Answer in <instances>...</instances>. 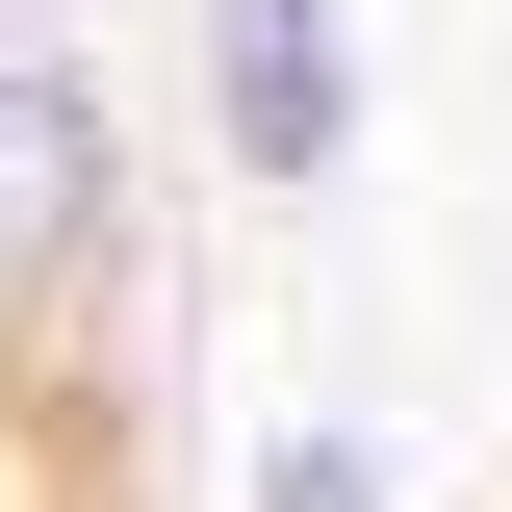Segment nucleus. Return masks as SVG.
I'll use <instances>...</instances> for the list:
<instances>
[{
	"label": "nucleus",
	"mask_w": 512,
	"mask_h": 512,
	"mask_svg": "<svg viewBox=\"0 0 512 512\" xmlns=\"http://www.w3.org/2000/svg\"><path fill=\"white\" fill-rule=\"evenodd\" d=\"M256 512H384V461L359 436H256Z\"/></svg>",
	"instance_id": "7ed1b4c3"
},
{
	"label": "nucleus",
	"mask_w": 512,
	"mask_h": 512,
	"mask_svg": "<svg viewBox=\"0 0 512 512\" xmlns=\"http://www.w3.org/2000/svg\"><path fill=\"white\" fill-rule=\"evenodd\" d=\"M103 282H128V103L52 26H0V359H52Z\"/></svg>",
	"instance_id": "f257e3e1"
},
{
	"label": "nucleus",
	"mask_w": 512,
	"mask_h": 512,
	"mask_svg": "<svg viewBox=\"0 0 512 512\" xmlns=\"http://www.w3.org/2000/svg\"><path fill=\"white\" fill-rule=\"evenodd\" d=\"M205 154L231 180H333L359 154V26L333 0H205Z\"/></svg>",
	"instance_id": "f03ea898"
}]
</instances>
